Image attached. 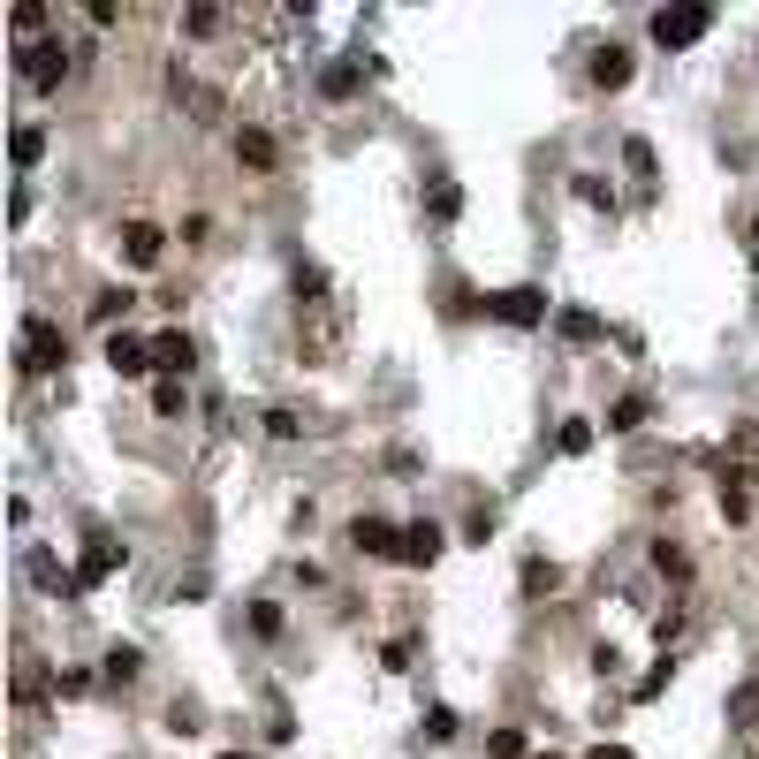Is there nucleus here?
I'll return each instance as SVG.
<instances>
[{
    "label": "nucleus",
    "instance_id": "412c9836",
    "mask_svg": "<svg viewBox=\"0 0 759 759\" xmlns=\"http://www.w3.org/2000/svg\"><path fill=\"white\" fill-rule=\"evenodd\" d=\"M130 289H107V297H92V319H99V327H115V319H122V311H130Z\"/></svg>",
    "mask_w": 759,
    "mask_h": 759
},
{
    "label": "nucleus",
    "instance_id": "39448f33",
    "mask_svg": "<svg viewBox=\"0 0 759 759\" xmlns=\"http://www.w3.org/2000/svg\"><path fill=\"white\" fill-rule=\"evenodd\" d=\"M441 547H449V532H441L434 517H418V524H403V547H395V562H411V570H434V562H441Z\"/></svg>",
    "mask_w": 759,
    "mask_h": 759
},
{
    "label": "nucleus",
    "instance_id": "423d86ee",
    "mask_svg": "<svg viewBox=\"0 0 759 759\" xmlns=\"http://www.w3.org/2000/svg\"><path fill=\"white\" fill-rule=\"evenodd\" d=\"M152 365H159L167 380H182V372L198 365V342H190L182 327H167V334H152Z\"/></svg>",
    "mask_w": 759,
    "mask_h": 759
},
{
    "label": "nucleus",
    "instance_id": "4be33fe9",
    "mask_svg": "<svg viewBox=\"0 0 759 759\" xmlns=\"http://www.w3.org/2000/svg\"><path fill=\"white\" fill-rule=\"evenodd\" d=\"M8 23H15V31H23V46H31V38L46 31V8H38V0H15V15H8Z\"/></svg>",
    "mask_w": 759,
    "mask_h": 759
},
{
    "label": "nucleus",
    "instance_id": "9d476101",
    "mask_svg": "<svg viewBox=\"0 0 759 759\" xmlns=\"http://www.w3.org/2000/svg\"><path fill=\"white\" fill-rule=\"evenodd\" d=\"M593 84H601V92H622V84H630V54H622V46H601V54H593Z\"/></svg>",
    "mask_w": 759,
    "mask_h": 759
},
{
    "label": "nucleus",
    "instance_id": "0eeeda50",
    "mask_svg": "<svg viewBox=\"0 0 759 759\" xmlns=\"http://www.w3.org/2000/svg\"><path fill=\"white\" fill-rule=\"evenodd\" d=\"M349 547H357V555H395V547H403V524H388V517H357V524H349Z\"/></svg>",
    "mask_w": 759,
    "mask_h": 759
},
{
    "label": "nucleus",
    "instance_id": "a211bd4d",
    "mask_svg": "<svg viewBox=\"0 0 759 759\" xmlns=\"http://www.w3.org/2000/svg\"><path fill=\"white\" fill-rule=\"evenodd\" d=\"M426 205H434V221H455V213H463V190L441 175V182H426Z\"/></svg>",
    "mask_w": 759,
    "mask_h": 759
},
{
    "label": "nucleus",
    "instance_id": "f8f14e48",
    "mask_svg": "<svg viewBox=\"0 0 759 759\" xmlns=\"http://www.w3.org/2000/svg\"><path fill=\"white\" fill-rule=\"evenodd\" d=\"M115 570H122V547H115V539H92V547H84V570H76V578H84V585H99V578H115Z\"/></svg>",
    "mask_w": 759,
    "mask_h": 759
},
{
    "label": "nucleus",
    "instance_id": "dca6fc26",
    "mask_svg": "<svg viewBox=\"0 0 759 759\" xmlns=\"http://www.w3.org/2000/svg\"><path fill=\"white\" fill-rule=\"evenodd\" d=\"M138 668H145L138 645H107V684H138Z\"/></svg>",
    "mask_w": 759,
    "mask_h": 759
},
{
    "label": "nucleus",
    "instance_id": "6ab92c4d",
    "mask_svg": "<svg viewBox=\"0 0 759 759\" xmlns=\"http://www.w3.org/2000/svg\"><path fill=\"white\" fill-rule=\"evenodd\" d=\"M319 92H327V99H349V92H357V61H334V69L319 76Z\"/></svg>",
    "mask_w": 759,
    "mask_h": 759
},
{
    "label": "nucleus",
    "instance_id": "2f4dec72",
    "mask_svg": "<svg viewBox=\"0 0 759 759\" xmlns=\"http://www.w3.org/2000/svg\"><path fill=\"white\" fill-rule=\"evenodd\" d=\"M622 159H630V175H653V145H645V138H630V145H622Z\"/></svg>",
    "mask_w": 759,
    "mask_h": 759
},
{
    "label": "nucleus",
    "instance_id": "2eb2a0df",
    "mask_svg": "<svg viewBox=\"0 0 759 759\" xmlns=\"http://www.w3.org/2000/svg\"><path fill=\"white\" fill-rule=\"evenodd\" d=\"M236 159H244V167H274L282 152H274V138H266V130H236Z\"/></svg>",
    "mask_w": 759,
    "mask_h": 759
},
{
    "label": "nucleus",
    "instance_id": "9b49d317",
    "mask_svg": "<svg viewBox=\"0 0 759 759\" xmlns=\"http://www.w3.org/2000/svg\"><path fill=\"white\" fill-rule=\"evenodd\" d=\"M645 418H653V403H645V395H615V403H607V434H638Z\"/></svg>",
    "mask_w": 759,
    "mask_h": 759
},
{
    "label": "nucleus",
    "instance_id": "473e14b6",
    "mask_svg": "<svg viewBox=\"0 0 759 759\" xmlns=\"http://www.w3.org/2000/svg\"><path fill=\"white\" fill-rule=\"evenodd\" d=\"M585 759H630V752H622V745H593Z\"/></svg>",
    "mask_w": 759,
    "mask_h": 759
},
{
    "label": "nucleus",
    "instance_id": "cd10ccee",
    "mask_svg": "<svg viewBox=\"0 0 759 759\" xmlns=\"http://www.w3.org/2000/svg\"><path fill=\"white\" fill-rule=\"evenodd\" d=\"M486 752H494V759H524V730H494V737H486Z\"/></svg>",
    "mask_w": 759,
    "mask_h": 759
},
{
    "label": "nucleus",
    "instance_id": "b1692460",
    "mask_svg": "<svg viewBox=\"0 0 759 759\" xmlns=\"http://www.w3.org/2000/svg\"><path fill=\"white\" fill-rule=\"evenodd\" d=\"M555 585H562V570H555V562H524V593H532V601H539V593H555Z\"/></svg>",
    "mask_w": 759,
    "mask_h": 759
},
{
    "label": "nucleus",
    "instance_id": "4468645a",
    "mask_svg": "<svg viewBox=\"0 0 759 759\" xmlns=\"http://www.w3.org/2000/svg\"><path fill=\"white\" fill-rule=\"evenodd\" d=\"M555 327H562V342H601L607 327L585 311V304H570V311H555Z\"/></svg>",
    "mask_w": 759,
    "mask_h": 759
},
{
    "label": "nucleus",
    "instance_id": "bb28decb",
    "mask_svg": "<svg viewBox=\"0 0 759 759\" xmlns=\"http://www.w3.org/2000/svg\"><path fill=\"white\" fill-rule=\"evenodd\" d=\"M578 198H585V205H601V213H615V190H607L601 175H578Z\"/></svg>",
    "mask_w": 759,
    "mask_h": 759
},
{
    "label": "nucleus",
    "instance_id": "7c9ffc66",
    "mask_svg": "<svg viewBox=\"0 0 759 759\" xmlns=\"http://www.w3.org/2000/svg\"><path fill=\"white\" fill-rule=\"evenodd\" d=\"M585 449H593V426L570 418V426H562V455H585Z\"/></svg>",
    "mask_w": 759,
    "mask_h": 759
},
{
    "label": "nucleus",
    "instance_id": "393cba45",
    "mask_svg": "<svg viewBox=\"0 0 759 759\" xmlns=\"http://www.w3.org/2000/svg\"><path fill=\"white\" fill-rule=\"evenodd\" d=\"M221 23H228V15H221V8H190V15H182V31H190V38H213V31H221Z\"/></svg>",
    "mask_w": 759,
    "mask_h": 759
},
{
    "label": "nucleus",
    "instance_id": "72a5a7b5",
    "mask_svg": "<svg viewBox=\"0 0 759 759\" xmlns=\"http://www.w3.org/2000/svg\"><path fill=\"white\" fill-rule=\"evenodd\" d=\"M221 759H251V752H221Z\"/></svg>",
    "mask_w": 759,
    "mask_h": 759
},
{
    "label": "nucleus",
    "instance_id": "6e6552de",
    "mask_svg": "<svg viewBox=\"0 0 759 759\" xmlns=\"http://www.w3.org/2000/svg\"><path fill=\"white\" fill-rule=\"evenodd\" d=\"M107 365H115L122 380H145L152 372V342H138V334H107Z\"/></svg>",
    "mask_w": 759,
    "mask_h": 759
},
{
    "label": "nucleus",
    "instance_id": "c85d7f7f",
    "mask_svg": "<svg viewBox=\"0 0 759 759\" xmlns=\"http://www.w3.org/2000/svg\"><path fill=\"white\" fill-rule=\"evenodd\" d=\"M730 714H737V722H745V730H759V684H745V691H737V699H730Z\"/></svg>",
    "mask_w": 759,
    "mask_h": 759
},
{
    "label": "nucleus",
    "instance_id": "c9c22d12",
    "mask_svg": "<svg viewBox=\"0 0 759 759\" xmlns=\"http://www.w3.org/2000/svg\"><path fill=\"white\" fill-rule=\"evenodd\" d=\"M539 759H555V752H539Z\"/></svg>",
    "mask_w": 759,
    "mask_h": 759
},
{
    "label": "nucleus",
    "instance_id": "c756f323",
    "mask_svg": "<svg viewBox=\"0 0 759 759\" xmlns=\"http://www.w3.org/2000/svg\"><path fill=\"white\" fill-rule=\"evenodd\" d=\"M266 434H274V441H297L304 418H297V411H266Z\"/></svg>",
    "mask_w": 759,
    "mask_h": 759
},
{
    "label": "nucleus",
    "instance_id": "f257e3e1",
    "mask_svg": "<svg viewBox=\"0 0 759 759\" xmlns=\"http://www.w3.org/2000/svg\"><path fill=\"white\" fill-rule=\"evenodd\" d=\"M15 69H23V84L61 92V84H69V46H61V38H31V46L15 54Z\"/></svg>",
    "mask_w": 759,
    "mask_h": 759
},
{
    "label": "nucleus",
    "instance_id": "a878e982",
    "mask_svg": "<svg viewBox=\"0 0 759 759\" xmlns=\"http://www.w3.org/2000/svg\"><path fill=\"white\" fill-rule=\"evenodd\" d=\"M251 630H259V638H282V607H274V601H251Z\"/></svg>",
    "mask_w": 759,
    "mask_h": 759
},
{
    "label": "nucleus",
    "instance_id": "ddd939ff",
    "mask_svg": "<svg viewBox=\"0 0 759 759\" xmlns=\"http://www.w3.org/2000/svg\"><path fill=\"white\" fill-rule=\"evenodd\" d=\"M31 578H38L46 593H61V601H76V593H84V578H69V570H61L54 555H31Z\"/></svg>",
    "mask_w": 759,
    "mask_h": 759
},
{
    "label": "nucleus",
    "instance_id": "20e7f679",
    "mask_svg": "<svg viewBox=\"0 0 759 759\" xmlns=\"http://www.w3.org/2000/svg\"><path fill=\"white\" fill-rule=\"evenodd\" d=\"M486 311H494L501 327H539V319H547V289H539V282H517V289L486 297Z\"/></svg>",
    "mask_w": 759,
    "mask_h": 759
},
{
    "label": "nucleus",
    "instance_id": "7ed1b4c3",
    "mask_svg": "<svg viewBox=\"0 0 759 759\" xmlns=\"http://www.w3.org/2000/svg\"><path fill=\"white\" fill-rule=\"evenodd\" d=\"M61 357H69V334H61L54 319H23V357H15V365H23V372H54Z\"/></svg>",
    "mask_w": 759,
    "mask_h": 759
},
{
    "label": "nucleus",
    "instance_id": "1a4fd4ad",
    "mask_svg": "<svg viewBox=\"0 0 759 759\" xmlns=\"http://www.w3.org/2000/svg\"><path fill=\"white\" fill-rule=\"evenodd\" d=\"M159 251H167V236L152 221H122V259L130 266H159Z\"/></svg>",
    "mask_w": 759,
    "mask_h": 759
},
{
    "label": "nucleus",
    "instance_id": "f704fd0d",
    "mask_svg": "<svg viewBox=\"0 0 759 759\" xmlns=\"http://www.w3.org/2000/svg\"><path fill=\"white\" fill-rule=\"evenodd\" d=\"M752 236H759V221H752ZM752 251H759V244H752Z\"/></svg>",
    "mask_w": 759,
    "mask_h": 759
},
{
    "label": "nucleus",
    "instance_id": "f3484780",
    "mask_svg": "<svg viewBox=\"0 0 759 759\" xmlns=\"http://www.w3.org/2000/svg\"><path fill=\"white\" fill-rule=\"evenodd\" d=\"M38 152H46V130H31V122L8 138V159H15V167H38Z\"/></svg>",
    "mask_w": 759,
    "mask_h": 759
},
{
    "label": "nucleus",
    "instance_id": "f03ea898",
    "mask_svg": "<svg viewBox=\"0 0 759 759\" xmlns=\"http://www.w3.org/2000/svg\"><path fill=\"white\" fill-rule=\"evenodd\" d=\"M707 31H714V8H661V15H653V46H668V54L699 46Z\"/></svg>",
    "mask_w": 759,
    "mask_h": 759
},
{
    "label": "nucleus",
    "instance_id": "aec40b11",
    "mask_svg": "<svg viewBox=\"0 0 759 759\" xmlns=\"http://www.w3.org/2000/svg\"><path fill=\"white\" fill-rule=\"evenodd\" d=\"M653 570H668V578H691V555H684L676 539H653Z\"/></svg>",
    "mask_w": 759,
    "mask_h": 759
},
{
    "label": "nucleus",
    "instance_id": "5701e85b",
    "mask_svg": "<svg viewBox=\"0 0 759 759\" xmlns=\"http://www.w3.org/2000/svg\"><path fill=\"white\" fill-rule=\"evenodd\" d=\"M182 403H190L182 380H159V388H152V411H159V418H182Z\"/></svg>",
    "mask_w": 759,
    "mask_h": 759
}]
</instances>
